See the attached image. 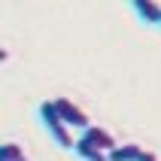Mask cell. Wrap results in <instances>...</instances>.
Listing matches in <instances>:
<instances>
[{"instance_id": "7a4b0ae2", "label": "cell", "mask_w": 161, "mask_h": 161, "mask_svg": "<svg viewBox=\"0 0 161 161\" xmlns=\"http://www.w3.org/2000/svg\"><path fill=\"white\" fill-rule=\"evenodd\" d=\"M52 103H55V109H58V116L64 119V125L70 128V131H73V128H79V131H85V128L91 125V122H88V113H85L82 107H76L73 100H67V97H55Z\"/></svg>"}, {"instance_id": "9c48e42d", "label": "cell", "mask_w": 161, "mask_h": 161, "mask_svg": "<svg viewBox=\"0 0 161 161\" xmlns=\"http://www.w3.org/2000/svg\"><path fill=\"white\" fill-rule=\"evenodd\" d=\"M6 58H9V52H6V49H3V46H0V64L6 61Z\"/></svg>"}, {"instance_id": "8992f818", "label": "cell", "mask_w": 161, "mask_h": 161, "mask_svg": "<svg viewBox=\"0 0 161 161\" xmlns=\"http://www.w3.org/2000/svg\"><path fill=\"white\" fill-rule=\"evenodd\" d=\"M73 152L79 155L82 161H109L107 152H100V149H94V146H88V143H82V140H76V143H73Z\"/></svg>"}, {"instance_id": "ba28073f", "label": "cell", "mask_w": 161, "mask_h": 161, "mask_svg": "<svg viewBox=\"0 0 161 161\" xmlns=\"http://www.w3.org/2000/svg\"><path fill=\"white\" fill-rule=\"evenodd\" d=\"M137 161H158V155H155V152H149V149H143Z\"/></svg>"}, {"instance_id": "52a82bcc", "label": "cell", "mask_w": 161, "mask_h": 161, "mask_svg": "<svg viewBox=\"0 0 161 161\" xmlns=\"http://www.w3.org/2000/svg\"><path fill=\"white\" fill-rule=\"evenodd\" d=\"M0 161H27V155L18 143L6 140V143H0Z\"/></svg>"}, {"instance_id": "3957f363", "label": "cell", "mask_w": 161, "mask_h": 161, "mask_svg": "<svg viewBox=\"0 0 161 161\" xmlns=\"http://www.w3.org/2000/svg\"><path fill=\"white\" fill-rule=\"evenodd\" d=\"M79 140L82 143H88V146H94V149H100V152H109V149H116V137L109 134L107 128H100V125H88L85 131L79 134Z\"/></svg>"}, {"instance_id": "6da1fadb", "label": "cell", "mask_w": 161, "mask_h": 161, "mask_svg": "<svg viewBox=\"0 0 161 161\" xmlns=\"http://www.w3.org/2000/svg\"><path fill=\"white\" fill-rule=\"evenodd\" d=\"M40 119H43V125H46V131H49V137H52L61 149H73L76 137H73L70 128L64 125V119L58 116V109H55L52 100H43V103H40Z\"/></svg>"}, {"instance_id": "5b68a950", "label": "cell", "mask_w": 161, "mask_h": 161, "mask_svg": "<svg viewBox=\"0 0 161 161\" xmlns=\"http://www.w3.org/2000/svg\"><path fill=\"white\" fill-rule=\"evenodd\" d=\"M140 152H143V146H140V143H119L116 149H109V152H107V158L109 161H137Z\"/></svg>"}, {"instance_id": "277c9868", "label": "cell", "mask_w": 161, "mask_h": 161, "mask_svg": "<svg viewBox=\"0 0 161 161\" xmlns=\"http://www.w3.org/2000/svg\"><path fill=\"white\" fill-rule=\"evenodd\" d=\"M137 18L146 25H161V3L158 0H131Z\"/></svg>"}]
</instances>
